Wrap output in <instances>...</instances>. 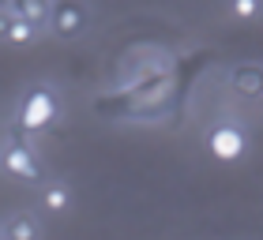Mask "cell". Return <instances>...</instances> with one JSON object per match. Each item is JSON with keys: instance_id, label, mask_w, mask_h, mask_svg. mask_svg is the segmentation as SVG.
Segmentation results:
<instances>
[{"instance_id": "cell-1", "label": "cell", "mask_w": 263, "mask_h": 240, "mask_svg": "<svg viewBox=\"0 0 263 240\" xmlns=\"http://www.w3.org/2000/svg\"><path fill=\"white\" fill-rule=\"evenodd\" d=\"M57 113H61V102H57V90L53 87H30L27 94H23L19 102V128L23 131H45L57 120Z\"/></svg>"}, {"instance_id": "cell-2", "label": "cell", "mask_w": 263, "mask_h": 240, "mask_svg": "<svg viewBox=\"0 0 263 240\" xmlns=\"http://www.w3.org/2000/svg\"><path fill=\"white\" fill-rule=\"evenodd\" d=\"M90 27V8L83 0H53V11H49V30L57 34L61 42H76L83 38Z\"/></svg>"}, {"instance_id": "cell-3", "label": "cell", "mask_w": 263, "mask_h": 240, "mask_svg": "<svg viewBox=\"0 0 263 240\" xmlns=\"http://www.w3.org/2000/svg\"><path fill=\"white\" fill-rule=\"evenodd\" d=\"M207 150H211L218 162H237V158L248 150V135H245L237 124L222 120V124H214V128L207 131Z\"/></svg>"}, {"instance_id": "cell-4", "label": "cell", "mask_w": 263, "mask_h": 240, "mask_svg": "<svg viewBox=\"0 0 263 240\" xmlns=\"http://www.w3.org/2000/svg\"><path fill=\"white\" fill-rule=\"evenodd\" d=\"M0 165L15 176V180H27V184H42L45 173L42 165L34 162V154L27 147H19V143H11V147H4V154H0Z\"/></svg>"}, {"instance_id": "cell-5", "label": "cell", "mask_w": 263, "mask_h": 240, "mask_svg": "<svg viewBox=\"0 0 263 240\" xmlns=\"http://www.w3.org/2000/svg\"><path fill=\"white\" fill-rule=\"evenodd\" d=\"M8 11H11V15H19L23 23H30L34 30H42V27H49L53 0H11Z\"/></svg>"}, {"instance_id": "cell-6", "label": "cell", "mask_w": 263, "mask_h": 240, "mask_svg": "<svg viewBox=\"0 0 263 240\" xmlns=\"http://www.w3.org/2000/svg\"><path fill=\"white\" fill-rule=\"evenodd\" d=\"M233 90L237 94H245V98H259L263 94V68L259 64H241V68H233Z\"/></svg>"}, {"instance_id": "cell-7", "label": "cell", "mask_w": 263, "mask_h": 240, "mask_svg": "<svg viewBox=\"0 0 263 240\" xmlns=\"http://www.w3.org/2000/svg\"><path fill=\"white\" fill-rule=\"evenodd\" d=\"M34 30L30 23H23L19 15H11V11H0V38L4 42H11V45H27V42H34Z\"/></svg>"}, {"instance_id": "cell-8", "label": "cell", "mask_w": 263, "mask_h": 240, "mask_svg": "<svg viewBox=\"0 0 263 240\" xmlns=\"http://www.w3.org/2000/svg\"><path fill=\"white\" fill-rule=\"evenodd\" d=\"M8 240H38L42 229H38V218H34L30 210H19V214H11L8 218Z\"/></svg>"}, {"instance_id": "cell-9", "label": "cell", "mask_w": 263, "mask_h": 240, "mask_svg": "<svg viewBox=\"0 0 263 240\" xmlns=\"http://www.w3.org/2000/svg\"><path fill=\"white\" fill-rule=\"evenodd\" d=\"M42 207L53 210V214H68L71 210V191H68V184H61V180L42 184Z\"/></svg>"}, {"instance_id": "cell-10", "label": "cell", "mask_w": 263, "mask_h": 240, "mask_svg": "<svg viewBox=\"0 0 263 240\" xmlns=\"http://www.w3.org/2000/svg\"><path fill=\"white\" fill-rule=\"evenodd\" d=\"M259 8H263V0H233V4H230V11L237 19H256Z\"/></svg>"}, {"instance_id": "cell-11", "label": "cell", "mask_w": 263, "mask_h": 240, "mask_svg": "<svg viewBox=\"0 0 263 240\" xmlns=\"http://www.w3.org/2000/svg\"><path fill=\"white\" fill-rule=\"evenodd\" d=\"M4 4H11V0H0V8H4Z\"/></svg>"}]
</instances>
